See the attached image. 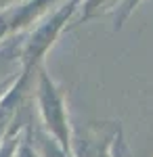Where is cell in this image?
<instances>
[{"label":"cell","mask_w":153,"mask_h":157,"mask_svg":"<svg viewBox=\"0 0 153 157\" xmlns=\"http://www.w3.org/2000/svg\"><path fill=\"white\" fill-rule=\"evenodd\" d=\"M21 46H23V36L21 42L17 38L0 46V80L17 71V61H21Z\"/></svg>","instance_id":"7"},{"label":"cell","mask_w":153,"mask_h":157,"mask_svg":"<svg viewBox=\"0 0 153 157\" xmlns=\"http://www.w3.org/2000/svg\"><path fill=\"white\" fill-rule=\"evenodd\" d=\"M120 138V128L111 124H90L69 134L71 157H111L113 145Z\"/></svg>","instance_id":"3"},{"label":"cell","mask_w":153,"mask_h":157,"mask_svg":"<svg viewBox=\"0 0 153 157\" xmlns=\"http://www.w3.org/2000/svg\"><path fill=\"white\" fill-rule=\"evenodd\" d=\"M13 157H38V153H36V149H34V145H32L27 132L19 136V143H17V147H15Z\"/></svg>","instance_id":"9"},{"label":"cell","mask_w":153,"mask_h":157,"mask_svg":"<svg viewBox=\"0 0 153 157\" xmlns=\"http://www.w3.org/2000/svg\"><path fill=\"white\" fill-rule=\"evenodd\" d=\"M124 151H126V147L122 143V138H118L113 145V151H111V157H124Z\"/></svg>","instance_id":"11"},{"label":"cell","mask_w":153,"mask_h":157,"mask_svg":"<svg viewBox=\"0 0 153 157\" xmlns=\"http://www.w3.org/2000/svg\"><path fill=\"white\" fill-rule=\"evenodd\" d=\"M9 32H13L11 29V19H9V11H2L0 13V40L6 36Z\"/></svg>","instance_id":"10"},{"label":"cell","mask_w":153,"mask_h":157,"mask_svg":"<svg viewBox=\"0 0 153 157\" xmlns=\"http://www.w3.org/2000/svg\"><path fill=\"white\" fill-rule=\"evenodd\" d=\"M29 71H21V75L17 78V82L0 97V143L4 140V136L15 130L17 124V115L19 109L25 103V90H27V82H29Z\"/></svg>","instance_id":"4"},{"label":"cell","mask_w":153,"mask_h":157,"mask_svg":"<svg viewBox=\"0 0 153 157\" xmlns=\"http://www.w3.org/2000/svg\"><path fill=\"white\" fill-rule=\"evenodd\" d=\"M139 2H141V0H122V2H120V6L113 11L116 13V19H113V23H116L113 27H116V29H120V27L124 25V21L130 17V13L136 9Z\"/></svg>","instance_id":"8"},{"label":"cell","mask_w":153,"mask_h":157,"mask_svg":"<svg viewBox=\"0 0 153 157\" xmlns=\"http://www.w3.org/2000/svg\"><path fill=\"white\" fill-rule=\"evenodd\" d=\"M36 101H38L42 128L69 151V124H67V113H65V101H63L61 90L55 86V82L46 75L44 69L38 71Z\"/></svg>","instance_id":"2"},{"label":"cell","mask_w":153,"mask_h":157,"mask_svg":"<svg viewBox=\"0 0 153 157\" xmlns=\"http://www.w3.org/2000/svg\"><path fill=\"white\" fill-rule=\"evenodd\" d=\"M82 0H67L63 2L55 13H50L44 21L36 25L29 32V36H23V46H21V69L32 71L38 67L40 59L46 55V50L53 46V42L59 38L63 27L78 11Z\"/></svg>","instance_id":"1"},{"label":"cell","mask_w":153,"mask_h":157,"mask_svg":"<svg viewBox=\"0 0 153 157\" xmlns=\"http://www.w3.org/2000/svg\"><path fill=\"white\" fill-rule=\"evenodd\" d=\"M120 2L122 0H82L76 15H73V23H82V21H88L92 17L105 15L109 11H116L120 6Z\"/></svg>","instance_id":"6"},{"label":"cell","mask_w":153,"mask_h":157,"mask_svg":"<svg viewBox=\"0 0 153 157\" xmlns=\"http://www.w3.org/2000/svg\"><path fill=\"white\" fill-rule=\"evenodd\" d=\"M27 134H29V140H32V145H34L38 157H71L69 151L61 145L57 138H53L44 128L29 130Z\"/></svg>","instance_id":"5"}]
</instances>
